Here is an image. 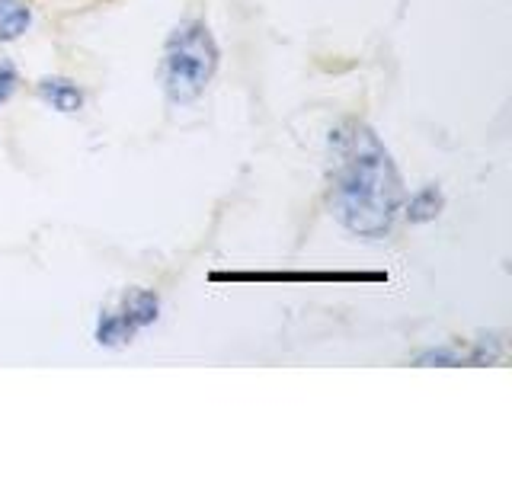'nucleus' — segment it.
<instances>
[{
    "label": "nucleus",
    "instance_id": "f03ea898",
    "mask_svg": "<svg viewBox=\"0 0 512 480\" xmlns=\"http://www.w3.org/2000/svg\"><path fill=\"white\" fill-rule=\"evenodd\" d=\"M218 68V45L202 20H183L164 45V64L160 80L173 106H186L199 100Z\"/></svg>",
    "mask_w": 512,
    "mask_h": 480
},
{
    "label": "nucleus",
    "instance_id": "7ed1b4c3",
    "mask_svg": "<svg viewBox=\"0 0 512 480\" xmlns=\"http://www.w3.org/2000/svg\"><path fill=\"white\" fill-rule=\"evenodd\" d=\"M39 96L58 112H77L80 106H84V93H80V87L68 77H42Z\"/></svg>",
    "mask_w": 512,
    "mask_h": 480
},
{
    "label": "nucleus",
    "instance_id": "1a4fd4ad",
    "mask_svg": "<svg viewBox=\"0 0 512 480\" xmlns=\"http://www.w3.org/2000/svg\"><path fill=\"white\" fill-rule=\"evenodd\" d=\"M420 365H429V362H436V365H458L461 359L455 356V352H448V349H432V352H423L420 359H416Z\"/></svg>",
    "mask_w": 512,
    "mask_h": 480
},
{
    "label": "nucleus",
    "instance_id": "0eeeda50",
    "mask_svg": "<svg viewBox=\"0 0 512 480\" xmlns=\"http://www.w3.org/2000/svg\"><path fill=\"white\" fill-rule=\"evenodd\" d=\"M135 330L128 327V320L119 311H103L100 314V324H96V340L103 346H119L125 340H132Z\"/></svg>",
    "mask_w": 512,
    "mask_h": 480
},
{
    "label": "nucleus",
    "instance_id": "39448f33",
    "mask_svg": "<svg viewBox=\"0 0 512 480\" xmlns=\"http://www.w3.org/2000/svg\"><path fill=\"white\" fill-rule=\"evenodd\" d=\"M32 13L20 0H0V42L20 39L23 32L29 29Z\"/></svg>",
    "mask_w": 512,
    "mask_h": 480
},
{
    "label": "nucleus",
    "instance_id": "423d86ee",
    "mask_svg": "<svg viewBox=\"0 0 512 480\" xmlns=\"http://www.w3.org/2000/svg\"><path fill=\"white\" fill-rule=\"evenodd\" d=\"M442 189L439 186H423L420 192H413L410 202H407V218L416 221V224H423V221H432L439 212H442Z\"/></svg>",
    "mask_w": 512,
    "mask_h": 480
},
{
    "label": "nucleus",
    "instance_id": "f257e3e1",
    "mask_svg": "<svg viewBox=\"0 0 512 480\" xmlns=\"http://www.w3.org/2000/svg\"><path fill=\"white\" fill-rule=\"evenodd\" d=\"M404 205L397 167L381 138L362 122L330 132V212L349 234L388 237Z\"/></svg>",
    "mask_w": 512,
    "mask_h": 480
},
{
    "label": "nucleus",
    "instance_id": "6e6552de",
    "mask_svg": "<svg viewBox=\"0 0 512 480\" xmlns=\"http://www.w3.org/2000/svg\"><path fill=\"white\" fill-rule=\"evenodd\" d=\"M16 90V71L10 61H0V103H7Z\"/></svg>",
    "mask_w": 512,
    "mask_h": 480
},
{
    "label": "nucleus",
    "instance_id": "20e7f679",
    "mask_svg": "<svg viewBox=\"0 0 512 480\" xmlns=\"http://www.w3.org/2000/svg\"><path fill=\"white\" fill-rule=\"evenodd\" d=\"M119 314L128 320V327H132V330H141V327H148V324H154V320H157V314H160V298L154 292L135 288V292H128L122 298Z\"/></svg>",
    "mask_w": 512,
    "mask_h": 480
}]
</instances>
